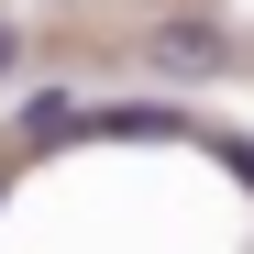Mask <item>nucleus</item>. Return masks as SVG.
I'll list each match as a JSON object with an SVG mask.
<instances>
[{
  "instance_id": "1",
  "label": "nucleus",
  "mask_w": 254,
  "mask_h": 254,
  "mask_svg": "<svg viewBox=\"0 0 254 254\" xmlns=\"http://www.w3.org/2000/svg\"><path fill=\"white\" fill-rule=\"evenodd\" d=\"M144 56H155L166 77H221V66H232V33H210V22H166Z\"/></svg>"
},
{
  "instance_id": "2",
  "label": "nucleus",
  "mask_w": 254,
  "mask_h": 254,
  "mask_svg": "<svg viewBox=\"0 0 254 254\" xmlns=\"http://www.w3.org/2000/svg\"><path fill=\"white\" fill-rule=\"evenodd\" d=\"M66 133H77V100H56V89H45V100L22 111V144H66Z\"/></svg>"
},
{
  "instance_id": "3",
  "label": "nucleus",
  "mask_w": 254,
  "mask_h": 254,
  "mask_svg": "<svg viewBox=\"0 0 254 254\" xmlns=\"http://www.w3.org/2000/svg\"><path fill=\"white\" fill-rule=\"evenodd\" d=\"M11 66H22V33H11V22H0V77H11Z\"/></svg>"
}]
</instances>
